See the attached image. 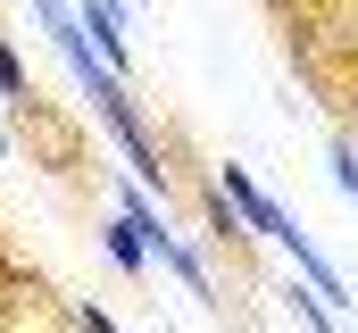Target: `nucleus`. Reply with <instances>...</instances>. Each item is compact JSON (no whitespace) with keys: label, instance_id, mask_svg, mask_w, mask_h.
I'll use <instances>...</instances> for the list:
<instances>
[{"label":"nucleus","instance_id":"f257e3e1","mask_svg":"<svg viewBox=\"0 0 358 333\" xmlns=\"http://www.w3.org/2000/svg\"><path fill=\"white\" fill-rule=\"evenodd\" d=\"M217 183H225V200H234V208L250 217V234H267V242H292V234H300V225H292V217L275 208V200L259 192V183H250V175H242V166H225Z\"/></svg>","mask_w":358,"mask_h":333},{"label":"nucleus","instance_id":"0eeeda50","mask_svg":"<svg viewBox=\"0 0 358 333\" xmlns=\"http://www.w3.org/2000/svg\"><path fill=\"white\" fill-rule=\"evenodd\" d=\"M334 183L358 200V142H334Z\"/></svg>","mask_w":358,"mask_h":333},{"label":"nucleus","instance_id":"9d476101","mask_svg":"<svg viewBox=\"0 0 358 333\" xmlns=\"http://www.w3.org/2000/svg\"><path fill=\"white\" fill-rule=\"evenodd\" d=\"M350 108H358V100H350Z\"/></svg>","mask_w":358,"mask_h":333},{"label":"nucleus","instance_id":"1a4fd4ad","mask_svg":"<svg viewBox=\"0 0 358 333\" xmlns=\"http://www.w3.org/2000/svg\"><path fill=\"white\" fill-rule=\"evenodd\" d=\"M0 159H8V125H0Z\"/></svg>","mask_w":358,"mask_h":333},{"label":"nucleus","instance_id":"7ed1b4c3","mask_svg":"<svg viewBox=\"0 0 358 333\" xmlns=\"http://www.w3.org/2000/svg\"><path fill=\"white\" fill-rule=\"evenodd\" d=\"M84 34H92V50L108 67H125V8L117 0H84Z\"/></svg>","mask_w":358,"mask_h":333},{"label":"nucleus","instance_id":"20e7f679","mask_svg":"<svg viewBox=\"0 0 358 333\" xmlns=\"http://www.w3.org/2000/svg\"><path fill=\"white\" fill-rule=\"evenodd\" d=\"M100 242H108V258H117L125 275H150V267H159V258H150V242H142V225H134V217H108V225H100Z\"/></svg>","mask_w":358,"mask_h":333},{"label":"nucleus","instance_id":"6e6552de","mask_svg":"<svg viewBox=\"0 0 358 333\" xmlns=\"http://www.w3.org/2000/svg\"><path fill=\"white\" fill-rule=\"evenodd\" d=\"M76 325H84V333H117V325H108V317H100V309H92V300H84V309H76Z\"/></svg>","mask_w":358,"mask_h":333},{"label":"nucleus","instance_id":"423d86ee","mask_svg":"<svg viewBox=\"0 0 358 333\" xmlns=\"http://www.w3.org/2000/svg\"><path fill=\"white\" fill-rule=\"evenodd\" d=\"M0 100H34V92H25V59H17L8 42H0Z\"/></svg>","mask_w":358,"mask_h":333},{"label":"nucleus","instance_id":"f03ea898","mask_svg":"<svg viewBox=\"0 0 358 333\" xmlns=\"http://www.w3.org/2000/svg\"><path fill=\"white\" fill-rule=\"evenodd\" d=\"M150 258H159V267L176 275V283L192 292V300H217V283H208V267H200V250L183 242V234H167V225H159V234H150Z\"/></svg>","mask_w":358,"mask_h":333},{"label":"nucleus","instance_id":"39448f33","mask_svg":"<svg viewBox=\"0 0 358 333\" xmlns=\"http://www.w3.org/2000/svg\"><path fill=\"white\" fill-rule=\"evenodd\" d=\"M292 317H300V325H308V333H342V325H334V317H325V300H317L308 283H292Z\"/></svg>","mask_w":358,"mask_h":333}]
</instances>
